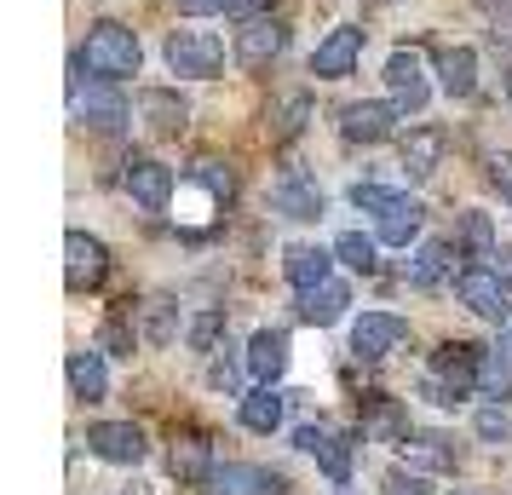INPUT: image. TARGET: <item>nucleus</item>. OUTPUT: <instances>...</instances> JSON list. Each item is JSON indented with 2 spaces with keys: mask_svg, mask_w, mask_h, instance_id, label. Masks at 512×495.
Returning a JSON list of instances; mask_svg holds the SVG:
<instances>
[{
  "mask_svg": "<svg viewBox=\"0 0 512 495\" xmlns=\"http://www.w3.org/2000/svg\"><path fill=\"white\" fill-rule=\"evenodd\" d=\"M139 64H144L139 35H133L127 24H116V18L93 24L87 41H81V52H75V70L104 75V81H127V75H139Z\"/></svg>",
  "mask_w": 512,
  "mask_h": 495,
  "instance_id": "f257e3e1",
  "label": "nucleus"
},
{
  "mask_svg": "<svg viewBox=\"0 0 512 495\" xmlns=\"http://www.w3.org/2000/svg\"><path fill=\"white\" fill-rule=\"evenodd\" d=\"M478 363H484V346L449 340V346L432 352V369H426V380H420V392H426L432 403H443V409H455V403H466L472 392H478Z\"/></svg>",
  "mask_w": 512,
  "mask_h": 495,
  "instance_id": "f03ea898",
  "label": "nucleus"
},
{
  "mask_svg": "<svg viewBox=\"0 0 512 495\" xmlns=\"http://www.w3.org/2000/svg\"><path fill=\"white\" fill-rule=\"evenodd\" d=\"M162 58L179 81H213V75L225 70V41L213 29H173Z\"/></svg>",
  "mask_w": 512,
  "mask_h": 495,
  "instance_id": "7ed1b4c3",
  "label": "nucleus"
},
{
  "mask_svg": "<svg viewBox=\"0 0 512 495\" xmlns=\"http://www.w3.org/2000/svg\"><path fill=\"white\" fill-rule=\"evenodd\" d=\"M70 110L81 127H93V133H121L127 127V98H121V81H104V75H93L87 87L75 81L70 87Z\"/></svg>",
  "mask_w": 512,
  "mask_h": 495,
  "instance_id": "20e7f679",
  "label": "nucleus"
},
{
  "mask_svg": "<svg viewBox=\"0 0 512 495\" xmlns=\"http://www.w3.org/2000/svg\"><path fill=\"white\" fill-rule=\"evenodd\" d=\"M386 93L403 116H420L426 110V98H432V81H426V58L415 47H397L386 58Z\"/></svg>",
  "mask_w": 512,
  "mask_h": 495,
  "instance_id": "39448f33",
  "label": "nucleus"
},
{
  "mask_svg": "<svg viewBox=\"0 0 512 495\" xmlns=\"http://www.w3.org/2000/svg\"><path fill=\"white\" fill-rule=\"evenodd\" d=\"M403 340H409V323H403L397 311H363V317L351 323V357H363V363L392 357Z\"/></svg>",
  "mask_w": 512,
  "mask_h": 495,
  "instance_id": "423d86ee",
  "label": "nucleus"
},
{
  "mask_svg": "<svg viewBox=\"0 0 512 495\" xmlns=\"http://www.w3.org/2000/svg\"><path fill=\"white\" fill-rule=\"evenodd\" d=\"M397 104H380V98H351L340 110V139L346 144H386L397 133Z\"/></svg>",
  "mask_w": 512,
  "mask_h": 495,
  "instance_id": "0eeeda50",
  "label": "nucleus"
},
{
  "mask_svg": "<svg viewBox=\"0 0 512 495\" xmlns=\"http://www.w3.org/2000/svg\"><path fill=\"white\" fill-rule=\"evenodd\" d=\"M110 277V248L87 231H70L64 236V283L81 294V288H98Z\"/></svg>",
  "mask_w": 512,
  "mask_h": 495,
  "instance_id": "6e6552de",
  "label": "nucleus"
},
{
  "mask_svg": "<svg viewBox=\"0 0 512 495\" xmlns=\"http://www.w3.org/2000/svg\"><path fill=\"white\" fill-rule=\"evenodd\" d=\"M87 449L98 461H110V467H139L150 444H144V426H133V421H98V426H87Z\"/></svg>",
  "mask_w": 512,
  "mask_h": 495,
  "instance_id": "1a4fd4ad",
  "label": "nucleus"
},
{
  "mask_svg": "<svg viewBox=\"0 0 512 495\" xmlns=\"http://www.w3.org/2000/svg\"><path fill=\"white\" fill-rule=\"evenodd\" d=\"M455 294H461V306L472 317H484V323H501L507 317V283L489 271V265H466L461 277H455Z\"/></svg>",
  "mask_w": 512,
  "mask_h": 495,
  "instance_id": "9d476101",
  "label": "nucleus"
},
{
  "mask_svg": "<svg viewBox=\"0 0 512 495\" xmlns=\"http://www.w3.org/2000/svg\"><path fill=\"white\" fill-rule=\"evenodd\" d=\"M282 41H288V29L259 12V18H242V29H236V41H231V58L242 64V70H265V64L282 52Z\"/></svg>",
  "mask_w": 512,
  "mask_h": 495,
  "instance_id": "9b49d317",
  "label": "nucleus"
},
{
  "mask_svg": "<svg viewBox=\"0 0 512 495\" xmlns=\"http://www.w3.org/2000/svg\"><path fill=\"white\" fill-rule=\"evenodd\" d=\"M357 58H363V29H328L323 41H317V52H311V75L317 81H346L351 70H357Z\"/></svg>",
  "mask_w": 512,
  "mask_h": 495,
  "instance_id": "f8f14e48",
  "label": "nucleus"
},
{
  "mask_svg": "<svg viewBox=\"0 0 512 495\" xmlns=\"http://www.w3.org/2000/svg\"><path fill=\"white\" fill-rule=\"evenodd\" d=\"M121 185H127V196H133L144 213H167V202H173V167L150 162V156H133L127 173H121Z\"/></svg>",
  "mask_w": 512,
  "mask_h": 495,
  "instance_id": "ddd939ff",
  "label": "nucleus"
},
{
  "mask_svg": "<svg viewBox=\"0 0 512 495\" xmlns=\"http://www.w3.org/2000/svg\"><path fill=\"white\" fill-rule=\"evenodd\" d=\"M420 225H426V208H420L415 196H403V190H392V196L374 208V236L392 242V248H409L420 236Z\"/></svg>",
  "mask_w": 512,
  "mask_h": 495,
  "instance_id": "4468645a",
  "label": "nucleus"
},
{
  "mask_svg": "<svg viewBox=\"0 0 512 495\" xmlns=\"http://www.w3.org/2000/svg\"><path fill=\"white\" fill-rule=\"evenodd\" d=\"M271 208H277L282 219H323V190H317L311 173L288 167L277 185H271Z\"/></svg>",
  "mask_w": 512,
  "mask_h": 495,
  "instance_id": "2eb2a0df",
  "label": "nucleus"
},
{
  "mask_svg": "<svg viewBox=\"0 0 512 495\" xmlns=\"http://www.w3.org/2000/svg\"><path fill=\"white\" fill-rule=\"evenodd\" d=\"M167 467L179 484H208L213 478V438L208 432H173V449H167Z\"/></svg>",
  "mask_w": 512,
  "mask_h": 495,
  "instance_id": "dca6fc26",
  "label": "nucleus"
},
{
  "mask_svg": "<svg viewBox=\"0 0 512 495\" xmlns=\"http://www.w3.org/2000/svg\"><path fill=\"white\" fill-rule=\"evenodd\" d=\"M248 375L259 380V386H277L282 375H288V334L282 329H259L254 340H248Z\"/></svg>",
  "mask_w": 512,
  "mask_h": 495,
  "instance_id": "f3484780",
  "label": "nucleus"
},
{
  "mask_svg": "<svg viewBox=\"0 0 512 495\" xmlns=\"http://www.w3.org/2000/svg\"><path fill=\"white\" fill-rule=\"evenodd\" d=\"M208 495H288V484H282V472L265 467H213Z\"/></svg>",
  "mask_w": 512,
  "mask_h": 495,
  "instance_id": "a211bd4d",
  "label": "nucleus"
},
{
  "mask_svg": "<svg viewBox=\"0 0 512 495\" xmlns=\"http://www.w3.org/2000/svg\"><path fill=\"white\" fill-rule=\"evenodd\" d=\"M282 277L305 294V288H317V283H328V277H334V254H328V248H317V242H294V248L282 254Z\"/></svg>",
  "mask_w": 512,
  "mask_h": 495,
  "instance_id": "6ab92c4d",
  "label": "nucleus"
},
{
  "mask_svg": "<svg viewBox=\"0 0 512 495\" xmlns=\"http://www.w3.org/2000/svg\"><path fill=\"white\" fill-rule=\"evenodd\" d=\"M139 110H144V121H150V133H162V139H179L185 121H190V104L173 93V87H150V93L139 98Z\"/></svg>",
  "mask_w": 512,
  "mask_h": 495,
  "instance_id": "aec40b11",
  "label": "nucleus"
},
{
  "mask_svg": "<svg viewBox=\"0 0 512 495\" xmlns=\"http://www.w3.org/2000/svg\"><path fill=\"white\" fill-rule=\"evenodd\" d=\"M346 306H351V288L340 283V277H328V283H317V288H305V294H300V317H305V323H317V329L340 323Z\"/></svg>",
  "mask_w": 512,
  "mask_h": 495,
  "instance_id": "412c9836",
  "label": "nucleus"
},
{
  "mask_svg": "<svg viewBox=\"0 0 512 495\" xmlns=\"http://www.w3.org/2000/svg\"><path fill=\"white\" fill-rule=\"evenodd\" d=\"M438 87L449 98H472L478 93V52L472 47H443L438 52Z\"/></svg>",
  "mask_w": 512,
  "mask_h": 495,
  "instance_id": "4be33fe9",
  "label": "nucleus"
},
{
  "mask_svg": "<svg viewBox=\"0 0 512 495\" xmlns=\"http://www.w3.org/2000/svg\"><path fill=\"white\" fill-rule=\"evenodd\" d=\"M443 162V127H409V139H403V167H409V179H432Z\"/></svg>",
  "mask_w": 512,
  "mask_h": 495,
  "instance_id": "5701e85b",
  "label": "nucleus"
},
{
  "mask_svg": "<svg viewBox=\"0 0 512 495\" xmlns=\"http://www.w3.org/2000/svg\"><path fill=\"white\" fill-rule=\"evenodd\" d=\"M449 254H455V248H449L443 236L420 242V248H415V260H409V283H415V288H438L443 277H449V265H455Z\"/></svg>",
  "mask_w": 512,
  "mask_h": 495,
  "instance_id": "b1692460",
  "label": "nucleus"
},
{
  "mask_svg": "<svg viewBox=\"0 0 512 495\" xmlns=\"http://www.w3.org/2000/svg\"><path fill=\"white\" fill-rule=\"evenodd\" d=\"M363 432L380 438V444H403V438H409V421H403L397 398H369L363 403Z\"/></svg>",
  "mask_w": 512,
  "mask_h": 495,
  "instance_id": "393cba45",
  "label": "nucleus"
},
{
  "mask_svg": "<svg viewBox=\"0 0 512 495\" xmlns=\"http://www.w3.org/2000/svg\"><path fill=\"white\" fill-rule=\"evenodd\" d=\"M282 409H288V398H282L277 386H254V392L242 398V426H248V432H277Z\"/></svg>",
  "mask_w": 512,
  "mask_h": 495,
  "instance_id": "a878e982",
  "label": "nucleus"
},
{
  "mask_svg": "<svg viewBox=\"0 0 512 495\" xmlns=\"http://www.w3.org/2000/svg\"><path fill=\"white\" fill-rule=\"evenodd\" d=\"M403 461L415 472H438V467H455V444L438 438V432H415V438H403Z\"/></svg>",
  "mask_w": 512,
  "mask_h": 495,
  "instance_id": "bb28decb",
  "label": "nucleus"
},
{
  "mask_svg": "<svg viewBox=\"0 0 512 495\" xmlns=\"http://www.w3.org/2000/svg\"><path fill=\"white\" fill-rule=\"evenodd\" d=\"M70 392L87 403H98L110 392V375H104V357L98 352H70Z\"/></svg>",
  "mask_w": 512,
  "mask_h": 495,
  "instance_id": "cd10ccee",
  "label": "nucleus"
},
{
  "mask_svg": "<svg viewBox=\"0 0 512 495\" xmlns=\"http://www.w3.org/2000/svg\"><path fill=\"white\" fill-rule=\"evenodd\" d=\"M311 455H317V467L328 472V484H346V478H351V444L334 432V426L323 432V444L311 449Z\"/></svg>",
  "mask_w": 512,
  "mask_h": 495,
  "instance_id": "c85d7f7f",
  "label": "nucleus"
},
{
  "mask_svg": "<svg viewBox=\"0 0 512 495\" xmlns=\"http://www.w3.org/2000/svg\"><path fill=\"white\" fill-rule=\"evenodd\" d=\"M173 334H179V306L173 300H150L144 306V340L150 346H173Z\"/></svg>",
  "mask_w": 512,
  "mask_h": 495,
  "instance_id": "c756f323",
  "label": "nucleus"
},
{
  "mask_svg": "<svg viewBox=\"0 0 512 495\" xmlns=\"http://www.w3.org/2000/svg\"><path fill=\"white\" fill-rule=\"evenodd\" d=\"M305 116H311V98H305V93H288L277 110H271V133H277V139H300Z\"/></svg>",
  "mask_w": 512,
  "mask_h": 495,
  "instance_id": "7c9ffc66",
  "label": "nucleus"
},
{
  "mask_svg": "<svg viewBox=\"0 0 512 495\" xmlns=\"http://www.w3.org/2000/svg\"><path fill=\"white\" fill-rule=\"evenodd\" d=\"M334 260H346L351 271H363V277H369L374 265H380V260H374V236H363V231H346L340 242H334Z\"/></svg>",
  "mask_w": 512,
  "mask_h": 495,
  "instance_id": "2f4dec72",
  "label": "nucleus"
},
{
  "mask_svg": "<svg viewBox=\"0 0 512 495\" xmlns=\"http://www.w3.org/2000/svg\"><path fill=\"white\" fill-rule=\"evenodd\" d=\"M478 392L495 398V403L512 392V369H507V357H501V352H484V363H478Z\"/></svg>",
  "mask_w": 512,
  "mask_h": 495,
  "instance_id": "473e14b6",
  "label": "nucleus"
},
{
  "mask_svg": "<svg viewBox=\"0 0 512 495\" xmlns=\"http://www.w3.org/2000/svg\"><path fill=\"white\" fill-rule=\"evenodd\" d=\"M461 242L472 248V260H489V254H495V225H489V213H461Z\"/></svg>",
  "mask_w": 512,
  "mask_h": 495,
  "instance_id": "72a5a7b5",
  "label": "nucleus"
},
{
  "mask_svg": "<svg viewBox=\"0 0 512 495\" xmlns=\"http://www.w3.org/2000/svg\"><path fill=\"white\" fill-rule=\"evenodd\" d=\"M98 340H104V352H110V357H133V346H139V334H133L127 317H104Z\"/></svg>",
  "mask_w": 512,
  "mask_h": 495,
  "instance_id": "f704fd0d",
  "label": "nucleus"
},
{
  "mask_svg": "<svg viewBox=\"0 0 512 495\" xmlns=\"http://www.w3.org/2000/svg\"><path fill=\"white\" fill-rule=\"evenodd\" d=\"M380 490L386 495H432V478L415 472V467H392L386 478H380Z\"/></svg>",
  "mask_w": 512,
  "mask_h": 495,
  "instance_id": "c9c22d12",
  "label": "nucleus"
},
{
  "mask_svg": "<svg viewBox=\"0 0 512 495\" xmlns=\"http://www.w3.org/2000/svg\"><path fill=\"white\" fill-rule=\"evenodd\" d=\"M219 329H225V317H219V311H202V317L190 323V346H196V352H213Z\"/></svg>",
  "mask_w": 512,
  "mask_h": 495,
  "instance_id": "e433bc0d",
  "label": "nucleus"
},
{
  "mask_svg": "<svg viewBox=\"0 0 512 495\" xmlns=\"http://www.w3.org/2000/svg\"><path fill=\"white\" fill-rule=\"evenodd\" d=\"M507 432H512V415L501 409V403L478 409V438H489V444H495V438H507Z\"/></svg>",
  "mask_w": 512,
  "mask_h": 495,
  "instance_id": "4c0bfd02",
  "label": "nucleus"
},
{
  "mask_svg": "<svg viewBox=\"0 0 512 495\" xmlns=\"http://www.w3.org/2000/svg\"><path fill=\"white\" fill-rule=\"evenodd\" d=\"M484 167H489V185H495V190H501V196L512 202V156H507V150H495Z\"/></svg>",
  "mask_w": 512,
  "mask_h": 495,
  "instance_id": "58836bf2",
  "label": "nucleus"
},
{
  "mask_svg": "<svg viewBox=\"0 0 512 495\" xmlns=\"http://www.w3.org/2000/svg\"><path fill=\"white\" fill-rule=\"evenodd\" d=\"M386 196H392V190H386V185H351V208L374 213V208H380V202H386Z\"/></svg>",
  "mask_w": 512,
  "mask_h": 495,
  "instance_id": "ea45409f",
  "label": "nucleus"
},
{
  "mask_svg": "<svg viewBox=\"0 0 512 495\" xmlns=\"http://www.w3.org/2000/svg\"><path fill=\"white\" fill-rule=\"evenodd\" d=\"M323 432H328L323 421H305V426H294V449H305V455H311V449L323 444Z\"/></svg>",
  "mask_w": 512,
  "mask_h": 495,
  "instance_id": "a19ab883",
  "label": "nucleus"
},
{
  "mask_svg": "<svg viewBox=\"0 0 512 495\" xmlns=\"http://www.w3.org/2000/svg\"><path fill=\"white\" fill-rule=\"evenodd\" d=\"M179 12H190V18H213V12H225V0H173Z\"/></svg>",
  "mask_w": 512,
  "mask_h": 495,
  "instance_id": "79ce46f5",
  "label": "nucleus"
},
{
  "mask_svg": "<svg viewBox=\"0 0 512 495\" xmlns=\"http://www.w3.org/2000/svg\"><path fill=\"white\" fill-rule=\"evenodd\" d=\"M271 0H225V18H259Z\"/></svg>",
  "mask_w": 512,
  "mask_h": 495,
  "instance_id": "37998d69",
  "label": "nucleus"
},
{
  "mask_svg": "<svg viewBox=\"0 0 512 495\" xmlns=\"http://www.w3.org/2000/svg\"><path fill=\"white\" fill-rule=\"evenodd\" d=\"M121 495H150V484H127V490H121Z\"/></svg>",
  "mask_w": 512,
  "mask_h": 495,
  "instance_id": "c03bdc74",
  "label": "nucleus"
}]
</instances>
